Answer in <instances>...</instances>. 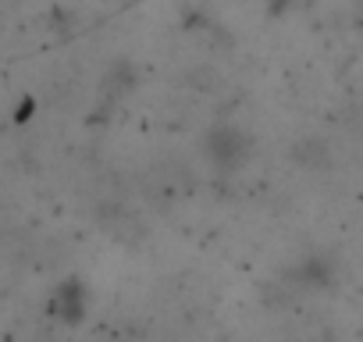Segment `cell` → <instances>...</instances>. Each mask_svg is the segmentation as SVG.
Wrapping results in <instances>:
<instances>
[{
	"label": "cell",
	"mask_w": 363,
	"mask_h": 342,
	"mask_svg": "<svg viewBox=\"0 0 363 342\" xmlns=\"http://www.w3.org/2000/svg\"><path fill=\"white\" fill-rule=\"evenodd\" d=\"M203 157L221 175H239V171L253 160V136L239 128L235 121H218L203 132Z\"/></svg>",
	"instance_id": "cell-1"
},
{
	"label": "cell",
	"mask_w": 363,
	"mask_h": 342,
	"mask_svg": "<svg viewBox=\"0 0 363 342\" xmlns=\"http://www.w3.org/2000/svg\"><path fill=\"white\" fill-rule=\"evenodd\" d=\"M292 278H296V285H303V289H328L331 278H335V264H331L328 257H306V260L292 271Z\"/></svg>",
	"instance_id": "cell-2"
}]
</instances>
